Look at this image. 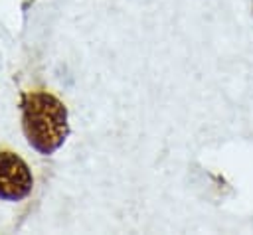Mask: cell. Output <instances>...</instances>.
<instances>
[{
  "label": "cell",
  "instance_id": "cell-1",
  "mask_svg": "<svg viewBox=\"0 0 253 235\" xmlns=\"http://www.w3.org/2000/svg\"><path fill=\"white\" fill-rule=\"evenodd\" d=\"M22 128L34 150L43 156L53 154L69 134L65 105L47 91L24 93L22 101Z\"/></svg>",
  "mask_w": 253,
  "mask_h": 235
},
{
  "label": "cell",
  "instance_id": "cell-2",
  "mask_svg": "<svg viewBox=\"0 0 253 235\" xmlns=\"http://www.w3.org/2000/svg\"><path fill=\"white\" fill-rule=\"evenodd\" d=\"M34 188V176L28 164L14 152H0V199L20 201Z\"/></svg>",
  "mask_w": 253,
  "mask_h": 235
}]
</instances>
